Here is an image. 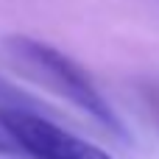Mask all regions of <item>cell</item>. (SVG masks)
Masks as SVG:
<instances>
[{
	"label": "cell",
	"instance_id": "cell-1",
	"mask_svg": "<svg viewBox=\"0 0 159 159\" xmlns=\"http://www.w3.org/2000/svg\"><path fill=\"white\" fill-rule=\"evenodd\" d=\"M0 59L17 70L20 75L42 84L45 89L56 92L75 109L87 112L95 123L109 129L117 137H129L120 115L112 109V103L103 98V92L95 87V81L87 75L81 64H75L67 53L56 50L48 42H39L25 34H11L0 39Z\"/></svg>",
	"mask_w": 159,
	"mask_h": 159
},
{
	"label": "cell",
	"instance_id": "cell-2",
	"mask_svg": "<svg viewBox=\"0 0 159 159\" xmlns=\"http://www.w3.org/2000/svg\"><path fill=\"white\" fill-rule=\"evenodd\" d=\"M0 112L14 137L20 140L22 151L34 159H115L103 148L70 134L67 129H59L56 123L22 106H0Z\"/></svg>",
	"mask_w": 159,
	"mask_h": 159
},
{
	"label": "cell",
	"instance_id": "cell-3",
	"mask_svg": "<svg viewBox=\"0 0 159 159\" xmlns=\"http://www.w3.org/2000/svg\"><path fill=\"white\" fill-rule=\"evenodd\" d=\"M14 151H22V145L14 137V131L8 129V123H6V117L0 112V154H14Z\"/></svg>",
	"mask_w": 159,
	"mask_h": 159
}]
</instances>
